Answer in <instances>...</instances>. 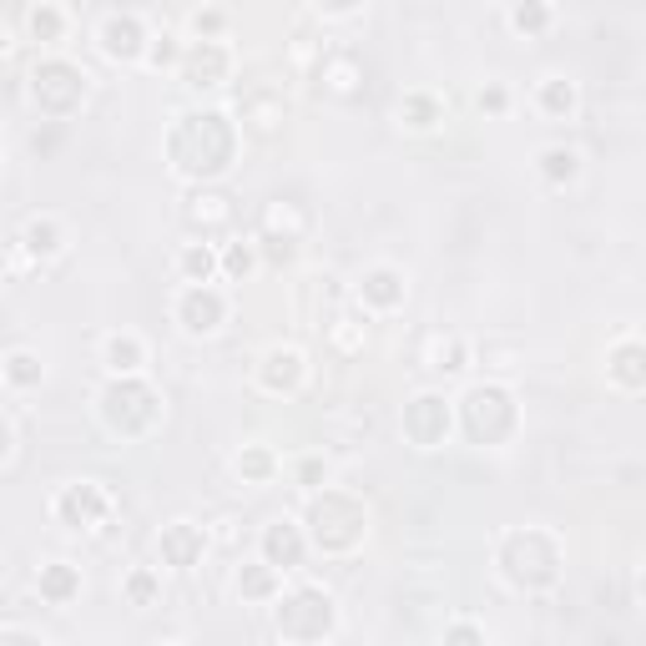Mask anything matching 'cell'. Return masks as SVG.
I'll return each mask as SVG.
<instances>
[{"mask_svg":"<svg viewBox=\"0 0 646 646\" xmlns=\"http://www.w3.org/2000/svg\"><path fill=\"white\" fill-rule=\"evenodd\" d=\"M102 419H106L112 435H121V440H142V435L162 419L157 389H152L142 374H117V379L102 389Z\"/></svg>","mask_w":646,"mask_h":646,"instance_id":"1","label":"cell"},{"mask_svg":"<svg viewBox=\"0 0 646 646\" xmlns=\"http://www.w3.org/2000/svg\"><path fill=\"white\" fill-rule=\"evenodd\" d=\"M177 323H182V334H218L222 323H228V294L212 288V283H182V294H177Z\"/></svg>","mask_w":646,"mask_h":646,"instance_id":"2","label":"cell"},{"mask_svg":"<svg viewBox=\"0 0 646 646\" xmlns=\"http://www.w3.org/2000/svg\"><path fill=\"white\" fill-rule=\"evenodd\" d=\"M51 515H56L66 530H96L106 515H112V495H106L96 480H76L51 500Z\"/></svg>","mask_w":646,"mask_h":646,"instance_id":"3","label":"cell"},{"mask_svg":"<svg viewBox=\"0 0 646 646\" xmlns=\"http://www.w3.org/2000/svg\"><path fill=\"white\" fill-rule=\"evenodd\" d=\"M56 91H66L81 106L87 102V72L72 66V61H41L36 66V102H41L46 117H56Z\"/></svg>","mask_w":646,"mask_h":646,"instance_id":"4","label":"cell"},{"mask_svg":"<svg viewBox=\"0 0 646 646\" xmlns=\"http://www.w3.org/2000/svg\"><path fill=\"white\" fill-rule=\"evenodd\" d=\"M404 435H410L419 450L444 444V435H450V404H444L440 395H419L410 410H404Z\"/></svg>","mask_w":646,"mask_h":646,"instance_id":"5","label":"cell"},{"mask_svg":"<svg viewBox=\"0 0 646 646\" xmlns=\"http://www.w3.org/2000/svg\"><path fill=\"white\" fill-rule=\"evenodd\" d=\"M147 46H152V36L137 15H112V21H102V51L112 61H142Z\"/></svg>","mask_w":646,"mask_h":646,"instance_id":"6","label":"cell"},{"mask_svg":"<svg viewBox=\"0 0 646 646\" xmlns=\"http://www.w3.org/2000/svg\"><path fill=\"white\" fill-rule=\"evenodd\" d=\"M182 76H188V87H218L222 76H228V46L192 41L188 51H182Z\"/></svg>","mask_w":646,"mask_h":646,"instance_id":"7","label":"cell"},{"mask_svg":"<svg viewBox=\"0 0 646 646\" xmlns=\"http://www.w3.org/2000/svg\"><path fill=\"white\" fill-rule=\"evenodd\" d=\"M157 551L167 566H177V571H188V566H197L207 551V535L197 526H188V520H172V526L157 535Z\"/></svg>","mask_w":646,"mask_h":646,"instance_id":"8","label":"cell"},{"mask_svg":"<svg viewBox=\"0 0 646 646\" xmlns=\"http://www.w3.org/2000/svg\"><path fill=\"white\" fill-rule=\"evenodd\" d=\"M263 560L279 571H298L303 566V530L288 526V520H273L263 530Z\"/></svg>","mask_w":646,"mask_h":646,"instance_id":"9","label":"cell"},{"mask_svg":"<svg viewBox=\"0 0 646 646\" xmlns=\"http://www.w3.org/2000/svg\"><path fill=\"white\" fill-rule=\"evenodd\" d=\"M258 379H263V389L268 395H294L298 384H303V353L298 349H268V359H263V369H258Z\"/></svg>","mask_w":646,"mask_h":646,"instance_id":"10","label":"cell"},{"mask_svg":"<svg viewBox=\"0 0 646 646\" xmlns=\"http://www.w3.org/2000/svg\"><path fill=\"white\" fill-rule=\"evenodd\" d=\"M606 374H611L621 389H642L646 384V344L642 338H621L617 349L606 353Z\"/></svg>","mask_w":646,"mask_h":646,"instance_id":"11","label":"cell"},{"mask_svg":"<svg viewBox=\"0 0 646 646\" xmlns=\"http://www.w3.org/2000/svg\"><path fill=\"white\" fill-rule=\"evenodd\" d=\"M359 298H364L369 309L395 313L404 303V279H399L395 268H369L364 279H359Z\"/></svg>","mask_w":646,"mask_h":646,"instance_id":"12","label":"cell"},{"mask_svg":"<svg viewBox=\"0 0 646 646\" xmlns=\"http://www.w3.org/2000/svg\"><path fill=\"white\" fill-rule=\"evenodd\" d=\"M106 369L112 374H142V364H147V344L137 334H112L106 338V349H102Z\"/></svg>","mask_w":646,"mask_h":646,"instance_id":"13","label":"cell"},{"mask_svg":"<svg viewBox=\"0 0 646 646\" xmlns=\"http://www.w3.org/2000/svg\"><path fill=\"white\" fill-rule=\"evenodd\" d=\"M36 591H41L51 606H66L81 591V576L66 566V560H51V566H41V576H36Z\"/></svg>","mask_w":646,"mask_h":646,"instance_id":"14","label":"cell"},{"mask_svg":"<svg viewBox=\"0 0 646 646\" xmlns=\"http://www.w3.org/2000/svg\"><path fill=\"white\" fill-rule=\"evenodd\" d=\"M21 248H26L30 258H56V253L66 248V237H61L56 218H30L26 233H21Z\"/></svg>","mask_w":646,"mask_h":646,"instance_id":"15","label":"cell"},{"mask_svg":"<svg viewBox=\"0 0 646 646\" xmlns=\"http://www.w3.org/2000/svg\"><path fill=\"white\" fill-rule=\"evenodd\" d=\"M279 586H283V571L279 566H268V560H253L248 571L237 576V591H243L248 602H263V596H273Z\"/></svg>","mask_w":646,"mask_h":646,"instance_id":"16","label":"cell"},{"mask_svg":"<svg viewBox=\"0 0 646 646\" xmlns=\"http://www.w3.org/2000/svg\"><path fill=\"white\" fill-rule=\"evenodd\" d=\"M535 162H541V177L551 182V188H560V182H576V172H581V157H576L571 147H545Z\"/></svg>","mask_w":646,"mask_h":646,"instance_id":"17","label":"cell"},{"mask_svg":"<svg viewBox=\"0 0 646 646\" xmlns=\"http://www.w3.org/2000/svg\"><path fill=\"white\" fill-rule=\"evenodd\" d=\"M218 268H222V258L207 248V243H188V248H182V279L188 283H212Z\"/></svg>","mask_w":646,"mask_h":646,"instance_id":"18","label":"cell"},{"mask_svg":"<svg viewBox=\"0 0 646 646\" xmlns=\"http://www.w3.org/2000/svg\"><path fill=\"white\" fill-rule=\"evenodd\" d=\"M511 26L520 30V36H541V30L551 26V5H545V0H515Z\"/></svg>","mask_w":646,"mask_h":646,"instance_id":"19","label":"cell"},{"mask_svg":"<svg viewBox=\"0 0 646 646\" xmlns=\"http://www.w3.org/2000/svg\"><path fill=\"white\" fill-rule=\"evenodd\" d=\"M30 36L41 46H56L61 36H66V15H61L56 5H36V11H30Z\"/></svg>","mask_w":646,"mask_h":646,"instance_id":"20","label":"cell"},{"mask_svg":"<svg viewBox=\"0 0 646 646\" xmlns=\"http://www.w3.org/2000/svg\"><path fill=\"white\" fill-rule=\"evenodd\" d=\"M571 106H576L571 81H560V76H545V81H541V112H551V117H571Z\"/></svg>","mask_w":646,"mask_h":646,"instance_id":"21","label":"cell"},{"mask_svg":"<svg viewBox=\"0 0 646 646\" xmlns=\"http://www.w3.org/2000/svg\"><path fill=\"white\" fill-rule=\"evenodd\" d=\"M399 117L410 121L414 132H429V127L440 121V102H429V96H404V102H399Z\"/></svg>","mask_w":646,"mask_h":646,"instance_id":"22","label":"cell"},{"mask_svg":"<svg viewBox=\"0 0 646 646\" xmlns=\"http://www.w3.org/2000/svg\"><path fill=\"white\" fill-rule=\"evenodd\" d=\"M41 379V359H30L26 349H15L11 359H5V384L11 389H26V384H36Z\"/></svg>","mask_w":646,"mask_h":646,"instance_id":"23","label":"cell"},{"mask_svg":"<svg viewBox=\"0 0 646 646\" xmlns=\"http://www.w3.org/2000/svg\"><path fill=\"white\" fill-rule=\"evenodd\" d=\"M222 273H228V279L233 283H243L253 273V248H243V243H233V248L222 253Z\"/></svg>","mask_w":646,"mask_h":646,"instance_id":"24","label":"cell"},{"mask_svg":"<svg viewBox=\"0 0 646 646\" xmlns=\"http://www.w3.org/2000/svg\"><path fill=\"white\" fill-rule=\"evenodd\" d=\"M237 470L248 475V480H268V475H273V460H268L263 450H243V455H237Z\"/></svg>","mask_w":646,"mask_h":646,"instance_id":"25","label":"cell"},{"mask_svg":"<svg viewBox=\"0 0 646 646\" xmlns=\"http://www.w3.org/2000/svg\"><path fill=\"white\" fill-rule=\"evenodd\" d=\"M152 591H157V581H152L147 571H132V576H127V596H132L137 606H152Z\"/></svg>","mask_w":646,"mask_h":646,"instance_id":"26","label":"cell"},{"mask_svg":"<svg viewBox=\"0 0 646 646\" xmlns=\"http://www.w3.org/2000/svg\"><path fill=\"white\" fill-rule=\"evenodd\" d=\"M162 41H167V36H162ZM162 41L147 46V66H172V61H182V51H177V46H162Z\"/></svg>","mask_w":646,"mask_h":646,"instance_id":"27","label":"cell"},{"mask_svg":"<svg viewBox=\"0 0 646 646\" xmlns=\"http://www.w3.org/2000/svg\"><path fill=\"white\" fill-rule=\"evenodd\" d=\"M364 0H319V11H328V15H349V11H359Z\"/></svg>","mask_w":646,"mask_h":646,"instance_id":"28","label":"cell"},{"mask_svg":"<svg viewBox=\"0 0 646 646\" xmlns=\"http://www.w3.org/2000/svg\"><path fill=\"white\" fill-rule=\"evenodd\" d=\"M480 106H490V112H505V91H500V87L480 91Z\"/></svg>","mask_w":646,"mask_h":646,"instance_id":"29","label":"cell"},{"mask_svg":"<svg viewBox=\"0 0 646 646\" xmlns=\"http://www.w3.org/2000/svg\"><path fill=\"white\" fill-rule=\"evenodd\" d=\"M444 636H455V642H460V636H484V632H480V626H450Z\"/></svg>","mask_w":646,"mask_h":646,"instance_id":"30","label":"cell"}]
</instances>
